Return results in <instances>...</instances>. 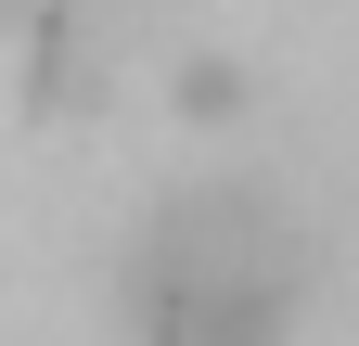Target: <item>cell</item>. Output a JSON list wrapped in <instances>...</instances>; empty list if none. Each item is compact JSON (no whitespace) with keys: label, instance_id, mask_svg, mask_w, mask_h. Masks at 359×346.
I'll list each match as a JSON object with an SVG mask.
<instances>
[{"label":"cell","instance_id":"obj_1","mask_svg":"<svg viewBox=\"0 0 359 346\" xmlns=\"http://www.w3.org/2000/svg\"><path fill=\"white\" fill-rule=\"evenodd\" d=\"M295 308H308V231L257 180L167 193L128 244V333L142 346H283Z\"/></svg>","mask_w":359,"mask_h":346}]
</instances>
